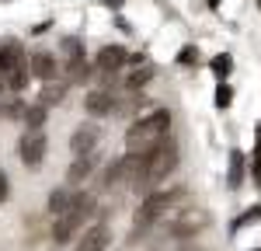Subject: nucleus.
<instances>
[{
	"instance_id": "1",
	"label": "nucleus",
	"mask_w": 261,
	"mask_h": 251,
	"mask_svg": "<svg viewBox=\"0 0 261 251\" xmlns=\"http://www.w3.org/2000/svg\"><path fill=\"white\" fill-rule=\"evenodd\" d=\"M167 129H171V115L157 108L150 115H143L125 129V146L129 154H153L161 143H167Z\"/></svg>"
},
{
	"instance_id": "2",
	"label": "nucleus",
	"mask_w": 261,
	"mask_h": 251,
	"mask_svg": "<svg viewBox=\"0 0 261 251\" xmlns=\"http://www.w3.org/2000/svg\"><path fill=\"white\" fill-rule=\"evenodd\" d=\"M178 167V146L171 143H161L153 154H146V161H143V171H140V178H136V188H143V192H153V188L161 185L164 178L171 174Z\"/></svg>"
},
{
	"instance_id": "3",
	"label": "nucleus",
	"mask_w": 261,
	"mask_h": 251,
	"mask_svg": "<svg viewBox=\"0 0 261 251\" xmlns=\"http://www.w3.org/2000/svg\"><path fill=\"white\" fill-rule=\"evenodd\" d=\"M91 209H94V195L77 192L73 203H70V209H66L63 216H56V223H53V241H56V244H70L73 234L81 230L84 216H91Z\"/></svg>"
},
{
	"instance_id": "4",
	"label": "nucleus",
	"mask_w": 261,
	"mask_h": 251,
	"mask_svg": "<svg viewBox=\"0 0 261 251\" xmlns=\"http://www.w3.org/2000/svg\"><path fill=\"white\" fill-rule=\"evenodd\" d=\"M0 53H4V84L11 91H24L28 87V56H24V49L7 42Z\"/></svg>"
},
{
	"instance_id": "5",
	"label": "nucleus",
	"mask_w": 261,
	"mask_h": 251,
	"mask_svg": "<svg viewBox=\"0 0 261 251\" xmlns=\"http://www.w3.org/2000/svg\"><path fill=\"white\" fill-rule=\"evenodd\" d=\"M181 195V188H171V192H150L146 199H143V206H140V213H136V227H150L161 213H167V209L174 206V199Z\"/></svg>"
},
{
	"instance_id": "6",
	"label": "nucleus",
	"mask_w": 261,
	"mask_h": 251,
	"mask_svg": "<svg viewBox=\"0 0 261 251\" xmlns=\"http://www.w3.org/2000/svg\"><path fill=\"white\" fill-rule=\"evenodd\" d=\"M45 133L42 129H24V136H21V161L24 167H39L42 157H45Z\"/></svg>"
},
{
	"instance_id": "7",
	"label": "nucleus",
	"mask_w": 261,
	"mask_h": 251,
	"mask_svg": "<svg viewBox=\"0 0 261 251\" xmlns=\"http://www.w3.org/2000/svg\"><path fill=\"white\" fill-rule=\"evenodd\" d=\"M108 241H112V230L105 223H94L91 230H84V237L77 241V251H105Z\"/></svg>"
},
{
	"instance_id": "8",
	"label": "nucleus",
	"mask_w": 261,
	"mask_h": 251,
	"mask_svg": "<svg viewBox=\"0 0 261 251\" xmlns=\"http://www.w3.org/2000/svg\"><path fill=\"white\" fill-rule=\"evenodd\" d=\"M129 60V53L122 49V45H105L98 53V60H94V66H98L101 73H119V66Z\"/></svg>"
},
{
	"instance_id": "9",
	"label": "nucleus",
	"mask_w": 261,
	"mask_h": 251,
	"mask_svg": "<svg viewBox=\"0 0 261 251\" xmlns=\"http://www.w3.org/2000/svg\"><path fill=\"white\" fill-rule=\"evenodd\" d=\"M94 143H98V126H77L73 129V136H70V146H73V154L81 157V154H91L94 150Z\"/></svg>"
},
{
	"instance_id": "10",
	"label": "nucleus",
	"mask_w": 261,
	"mask_h": 251,
	"mask_svg": "<svg viewBox=\"0 0 261 251\" xmlns=\"http://www.w3.org/2000/svg\"><path fill=\"white\" fill-rule=\"evenodd\" d=\"M28 66H32V73H35L39 81H45V84L56 77V60H53V53H45V49L32 53V63H28Z\"/></svg>"
},
{
	"instance_id": "11",
	"label": "nucleus",
	"mask_w": 261,
	"mask_h": 251,
	"mask_svg": "<svg viewBox=\"0 0 261 251\" xmlns=\"http://www.w3.org/2000/svg\"><path fill=\"white\" fill-rule=\"evenodd\" d=\"M91 171H94V154H81V157H73V164L66 171V182L70 185H81L91 178Z\"/></svg>"
},
{
	"instance_id": "12",
	"label": "nucleus",
	"mask_w": 261,
	"mask_h": 251,
	"mask_svg": "<svg viewBox=\"0 0 261 251\" xmlns=\"http://www.w3.org/2000/svg\"><path fill=\"white\" fill-rule=\"evenodd\" d=\"M84 105H87L91 115H112V112H115V98H112L108 91H91Z\"/></svg>"
},
{
	"instance_id": "13",
	"label": "nucleus",
	"mask_w": 261,
	"mask_h": 251,
	"mask_svg": "<svg viewBox=\"0 0 261 251\" xmlns=\"http://www.w3.org/2000/svg\"><path fill=\"white\" fill-rule=\"evenodd\" d=\"M73 195H77V188H70V185L56 188V192L49 195V213H53V216H63V213L70 209V203H73Z\"/></svg>"
},
{
	"instance_id": "14",
	"label": "nucleus",
	"mask_w": 261,
	"mask_h": 251,
	"mask_svg": "<svg viewBox=\"0 0 261 251\" xmlns=\"http://www.w3.org/2000/svg\"><path fill=\"white\" fill-rule=\"evenodd\" d=\"M241 178H244V154L233 150L230 154V188H241Z\"/></svg>"
},
{
	"instance_id": "15",
	"label": "nucleus",
	"mask_w": 261,
	"mask_h": 251,
	"mask_svg": "<svg viewBox=\"0 0 261 251\" xmlns=\"http://www.w3.org/2000/svg\"><path fill=\"white\" fill-rule=\"evenodd\" d=\"M205 223V216H195V213H188L181 223H171V230L178 234V237H185V234H195V227H202Z\"/></svg>"
},
{
	"instance_id": "16",
	"label": "nucleus",
	"mask_w": 261,
	"mask_h": 251,
	"mask_svg": "<svg viewBox=\"0 0 261 251\" xmlns=\"http://www.w3.org/2000/svg\"><path fill=\"white\" fill-rule=\"evenodd\" d=\"M209 66H213V73H216L220 81H226V77H230V70H233V60H230V53H220V56H213V60H209Z\"/></svg>"
},
{
	"instance_id": "17",
	"label": "nucleus",
	"mask_w": 261,
	"mask_h": 251,
	"mask_svg": "<svg viewBox=\"0 0 261 251\" xmlns=\"http://www.w3.org/2000/svg\"><path fill=\"white\" fill-rule=\"evenodd\" d=\"M66 73H70V81H84V77H91V63L84 60H66Z\"/></svg>"
},
{
	"instance_id": "18",
	"label": "nucleus",
	"mask_w": 261,
	"mask_h": 251,
	"mask_svg": "<svg viewBox=\"0 0 261 251\" xmlns=\"http://www.w3.org/2000/svg\"><path fill=\"white\" fill-rule=\"evenodd\" d=\"M42 122H45V105H32L24 112V126L28 129H42Z\"/></svg>"
},
{
	"instance_id": "19",
	"label": "nucleus",
	"mask_w": 261,
	"mask_h": 251,
	"mask_svg": "<svg viewBox=\"0 0 261 251\" xmlns=\"http://www.w3.org/2000/svg\"><path fill=\"white\" fill-rule=\"evenodd\" d=\"M63 94H66V84H56V87L49 84V87L42 91V105H45V108H49V105H60Z\"/></svg>"
},
{
	"instance_id": "20",
	"label": "nucleus",
	"mask_w": 261,
	"mask_h": 251,
	"mask_svg": "<svg viewBox=\"0 0 261 251\" xmlns=\"http://www.w3.org/2000/svg\"><path fill=\"white\" fill-rule=\"evenodd\" d=\"M230 102H233V87L226 81H220V87H216V105L220 108H230Z\"/></svg>"
},
{
	"instance_id": "21",
	"label": "nucleus",
	"mask_w": 261,
	"mask_h": 251,
	"mask_svg": "<svg viewBox=\"0 0 261 251\" xmlns=\"http://www.w3.org/2000/svg\"><path fill=\"white\" fill-rule=\"evenodd\" d=\"M63 53H66V60H81V56H84L81 39H66V42H63Z\"/></svg>"
},
{
	"instance_id": "22",
	"label": "nucleus",
	"mask_w": 261,
	"mask_h": 251,
	"mask_svg": "<svg viewBox=\"0 0 261 251\" xmlns=\"http://www.w3.org/2000/svg\"><path fill=\"white\" fill-rule=\"evenodd\" d=\"M178 63H181V66H192V63H199V49H195V45H185V49L178 53Z\"/></svg>"
},
{
	"instance_id": "23",
	"label": "nucleus",
	"mask_w": 261,
	"mask_h": 251,
	"mask_svg": "<svg viewBox=\"0 0 261 251\" xmlns=\"http://www.w3.org/2000/svg\"><path fill=\"white\" fill-rule=\"evenodd\" d=\"M146 81H150V70H136V73H129V81H125V84H129V87H143Z\"/></svg>"
},
{
	"instance_id": "24",
	"label": "nucleus",
	"mask_w": 261,
	"mask_h": 251,
	"mask_svg": "<svg viewBox=\"0 0 261 251\" xmlns=\"http://www.w3.org/2000/svg\"><path fill=\"white\" fill-rule=\"evenodd\" d=\"M254 220H261V206H251V209H247L241 220H237V227H244V223H254Z\"/></svg>"
},
{
	"instance_id": "25",
	"label": "nucleus",
	"mask_w": 261,
	"mask_h": 251,
	"mask_svg": "<svg viewBox=\"0 0 261 251\" xmlns=\"http://www.w3.org/2000/svg\"><path fill=\"white\" fill-rule=\"evenodd\" d=\"M7 195H11V182H7V174L0 171V203H7Z\"/></svg>"
},
{
	"instance_id": "26",
	"label": "nucleus",
	"mask_w": 261,
	"mask_h": 251,
	"mask_svg": "<svg viewBox=\"0 0 261 251\" xmlns=\"http://www.w3.org/2000/svg\"><path fill=\"white\" fill-rule=\"evenodd\" d=\"M251 171H254V182L261 185V157H254V161H251Z\"/></svg>"
},
{
	"instance_id": "27",
	"label": "nucleus",
	"mask_w": 261,
	"mask_h": 251,
	"mask_svg": "<svg viewBox=\"0 0 261 251\" xmlns=\"http://www.w3.org/2000/svg\"><path fill=\"white\" fill-rule=\"evenodd\" d=\"M101 4H108V7H122V0H101Z\"/></svg>"
},
{
	"instance_id": "28",
	"label": "nucleus",
	"mask_w": 261,
	"mask_h": 251,
	"mask_svg": "<svg viewBox=\"0 0 261 251\" xmlns=\"http://www.w3.org/2000/svg\"><path fill=\"white\" fill-rule=\"evenodd\" d=\"M0 84H4V53H0Z\"/></svg>"
},
{
	"instance_id": "29",
	"label": "nucleus",
	"mask_w": 261,
	"mask_h": 251,
	"mask_svg": "<svg viewBox=\"0 0 261 251\" xmlns=\"http://www.w3.org/2000/svg\"><path fill=\"white\" fill-rule=\"evenodd\" d=\"M205 4H209V7H213V11H216V7H220V0H205Z\"/></svg>"
},
{
	"instance_id": "30",
	"label": "nucleus",
	"mask_w": 261,
	"mask_h": 251,
	"mask_svg": "<svg viewBox=\"0 0 261 251\" xmlns=\"http://www.w3.org/2000/svg\"><path fill=\"white\" fill-rule=\"evenodd\" d=\"M185 251H199V248H185Z\"/></svg>"
},
{
	"instance_id": "31",
	"label": "nucleus",
	"mask_w": 261,
	"mask_h": 251,
	"mask_svg": "<svg viewBox=\"0 0 261 251\" xmlns=\"http://www.w3.org/2000/svg\"><path fill=\"white\" fill-rule=\"evenodd\" d=\"M258 7H261V0H258Z\"/></svg>"
}]
</instances>
